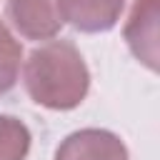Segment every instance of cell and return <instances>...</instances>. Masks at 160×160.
<instances>
[{"mask_svg":"<svg viewBox=\"0 0 160 160\" xmlns=\"http://www.w3.org/2000/svg\"><path fill=\"white\" fill-rule=\"evenodd\" d=\"M28 95L50 110L78 108L90 88V70L70 40H50L30 52L22 70Z\"/></svg>","mask_w":160,"mask_h":160,"instance_id":"cell-1","label":"cell"},{"mask_svg":"<svg viewBox=\"0 0 160 160\" xmlns=\"http://www.w3.org/2000/svg\"><path fill=\"white\" fill-rule=\"evenodd\" d=\"M55 160H128V148L110 130L85 128L60 142Z\"/></svg>","mask_w":160,"mask_h":160,"instance_id":"cell-2","label":"cell"},{"mask_svg":"<svg viewBox=\"0 0 160 160\" xmlns=\"http://www.w3.org/2000/svg\"><path fill=\"white\" fill-rule=\"evenodd\" d=\"M8 15L28 40H50L62 28L55 0H8Z\"/></svg>","mask_w":160,"mask_h":160,"instance_id":"cell-3","label":"cell"},{"mask_svg":"<svg viewBox=\"0 0 160 160\" xmlns=\"http://www.w3.org/2000/svg\"><path fill=\"white\" fill-rule=\"evenodd\" d=\"M125 40L140 62H145L150 70L158 68V0L132 2L125 25Z\"/></svg>","mask_w":160,"mask_h":160,"instance_id":"cell-4","label":"cell"},{"mask_svg":"<svg viewBox=\"0 0 160 160\" xmlns=\"http://www.w3.org/2000/svg\"><path fill=\"white\" fill-rule=\"evenodd\" d=\"M62 22H70L82 32L110 30L125 8V0H55Z\"/></svg>","mask_w":160,"mask_h":160,"instance_id":"cell-5","label":"cell"},{"mask_svg":"<svg viewBox=\"0 0 160 160\" xmlns=\"http://www.w3.org/2000/svg\"><path fill=\"white\" fill-rule=\"evenodd\" d=\"M30 140V130L22 120L0 112V160H25Z\"/></svg>","mask_w":160,"mask_h":160,"instance_id":"cell-6","label":"cell"},{"mask_svg":"<svg viewBox=\"0 0 160 160\" xmlns=\"http://www.w3.org/2000/svg\"><path fill=\"white\" fill-rule=\"evenodd\" d=\"M20 60H22V48L12 38V32L0 22V95L8 92L20 72Z\"/></svg>","mask_w":160,"mask_h":160,"instance_id":"cell-7","label":"cell"}]
</instances>
